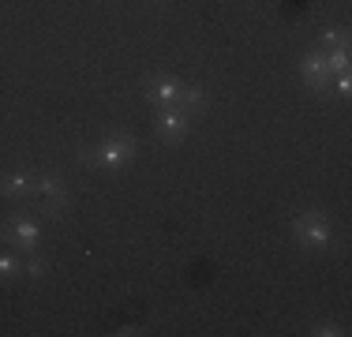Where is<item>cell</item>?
<instances>
[{"label":"cell","mask_w":352,"mask_h":337,"mask_svg":"<svg viewBox=\"0 0 352 337\" xmlns=\"http://www.w3.org/2000/svg\"><path fill=\"white\" fill-rule=\"evenodd\" d=\"M131 154H135V139H131V135H113V139H105L98 150H90L82 162H90V165H124V162H131Z\"/></svg>","instance_id":"cell-1"},{"label":"cell","mask_w":352,"mask_h":337,"mask_svg":"<svg viewBox=\"0 0 352 337\" xmlns=\"http://www.w3.org/2000/svg\"><path fill=\"white\" fill-rule=\"evenodd\" d=\"M292 232H296V240L304 243V248H326V243H330V225H326L318 214H304V217H296Z\"/></svg>","instance_id":"cell-3"},{"label":"cell","mask_w":352,"mask_h":337,"mask_svg":"<svg viewBox=\"0 0 352 337\" xmlns=\"http://www.w3.org/2000/svg\"><path fill=\"white\" fill-rule=\"evenodd\" d=\"M173 105L180 109L184 116L195 113V109H203V90H199V87H180V90H176V101H173Z\"/></svg>","instance_id":"cell-8"},{"label":"cell","mask_w":352,"mask_h":337,"mask_svg":"<svg viewBox=\"0 0 352 337\" xmlns=\"http://www.w3.org/2000/svg\"><path fill=\"white\" fill-rule=\"evenodd\" d=\"M338 94H349V75L341 72V79H338Z\"/></svg>","instance_id":"cell-12"},{"label":"cell","mask_w":352,"mask_h":337,"mask_svg":"<svg viewBox=\"0 0 352 337\" xmlns=\"http://www.w3.org/2000/svg\"><path fill=\"white\" fill-rule=\"evenodd\" d=\"M23 270H27L30 277H41V274H45V266H41L38 259H30V263H23Z\"/></svg>","instance_id":"cell-11"},{"label":"cell","mask_w":352,"mask_h":337,"mask_svg":"<svg viewBox=\"0 0 352 337\" xmlns=\"http://www.w3.org/2000/svg\"><path fill=\"white\" fill-rule=\"evenodd\" d=\"M30 184H34V176H27V173H8V176H0V195L23 199V195H30Z\"/></svg>","instance_id":"cell-7"},{"label":"cell","mask_w":352,"mask_h":337,"mask_svg":"<svg viewBox=\"0 0 352 337\" xmlns=\"http://www.w3.org/2000/svg\"><path fill=\"white\" fill-rule=\"evenodd\" d=\"M19 263H15V259L12 255H0V277H15V274H19Z\"/></svg>","instance_id":"cell-10"},{"label":"cell","mask_w":352,"mask_h":337,"mask_svg":"<svg viewBox=\"0 0 352 337\" xmlns=\"http://www.w3.org/2000/svg\"><path fill=\"white\" fill-rule=\"evenodd\" d=\"M4 240H12V243H19V248H30V251H34V248H38V225L27 221V217H19V221H12V225L4 229Z\"/></svg>","instance_id":"cell-5"},{"label":"cell","mask_w":352,"mask_h":337,"mask_svg":"<svg viewBox=\"0 0 352 337\" xmlns=\"http://www.w3.org/2000/svg\"><path fill=\"white\" fill-rule=\"evenodd\" d=\"M176 90H180V83H173V79H154L150 83V98L154 101H176Z\"/></svg>","instance_id":"cell-9"},{"label":"cell","mask_w":352,"mask_h":337,"mask_svg":"<svg viewBox=\"0 0 352 337\" xmlns=\"http://www.w3.org/2000/svg\"><path fill=\"white\" fill-rule=\"evenodd\" d=\"M304 79H307V87L311 90H322V87H330V64H326V56L322 53H311V56H304Z\"/></svg>","instance_id":"cell-4"},{"label":"cell","mask_w":352,"mask_h":337,"mask_svg":"<svg viewBox=\"0 0 352 337\" xmlns=\"http://www.w3.org/2000/svg\"><path fill=\"white\" fill-rule=\"evenodd\" d=\"M30 195H34L49 214H60V210L68 206V191H64V184L53 180V176H38V180L30 184Z\"/></svg>","instance_id":"cell-2"},{"label":"cell","mask_w":352,"mask_h":337,"mask_svg":"<svg viewBox=\"0 0 352 337\" xmlns=\"http://www.w3.org/2000/svg\"><path fill=\"white\" fill-rule=\"evenodd\" d=\"M157 131H162L165 142H180L184 135H188V116L184 113H165L162 120H157Z\"/></svg>","instance_id":"cell-6"}]
</instances>
